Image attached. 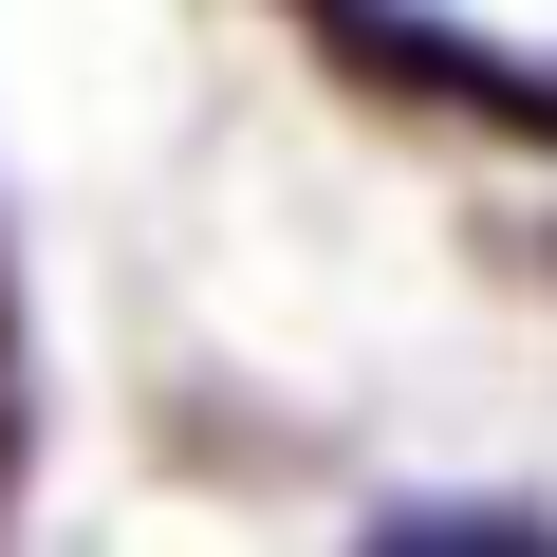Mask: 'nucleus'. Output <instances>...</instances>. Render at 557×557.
Returning <instances> with one entry per match:
<instances>
[{"instance_id": "obj_4", "label": "nucleus", "mask_w": 557, "mask_h": 557, "mask_svg": "<svg viewBox=\"0 0 557 557\" xmlns=\"http://www.w3.org/2000/svg\"><path fill=\"white\" fill-rule=\"evenodd\" d=\"M0 372H20V317H0Z\"/></svg>"}, {"instance_id": "obj_1", "label": "nucleus", "mask_w": 557, "mask_h": 557, "mask_svg": "<svg viewBox=\"0 0 557 557\" xmlns=\"http://www.w3.org/2000/svg\"><path fill=\"white\" fill-rule=\"evenodd\" d=\"M354 94L428 112V131H483V149H557V57H502L465 20H428V0H278Z\"/></svg>"}, {"instance_id": "obj_2", "label": "nucleus", "mask_w": 557, "mask_h": 557, "mask_svg": "<svg viewBox=\"0 0 557 557\" xmlns=\"http://www.w3.org/2000/svg\"><path fill=\"white\" fill-rule=\"evenodd\" d=\"M372 539H391V557H539L557 502H391Z\"/></svg>"}, {"instance_id": "obj_3", "label": "nucleus", "mask_w": 557, "mask_h": 557, "mask_svg": "<svg viewBox=\"0 0 557 557\" xmlns=\"http://www.w3.org/2000/svg\"><path fill=\"white\" fill-rule=\"evenodd\" d=\"M0 502H20V372H0Z\"/></svg>"}]
</instances>
